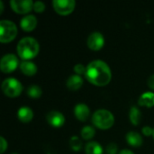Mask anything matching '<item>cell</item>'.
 I'll list each match as a JSON object with an SVG mask.
<instances>
[{
	"mask_svg": "<svg viewBox=\"0 0 154 154\" xmlns=\"http://www.w3.org/2000/svg\"><path fill=\"white\" fill-rule=\"evenodd\" d=\"M85 77L91 84L97 87H104L111 81L112 72L106 62L96 60L88 64Z\"/></svg>",
	"mask_w": 154,
	"mask_h": 154,
	"instance_id": "obj_1",
	"label": "cell"
},
{
	"mask_svg": "<svg viewBox=\"0 0 154 154\" xmlns=\"http://www.w3.org/2000/svg\"><path fill=\"white\" fill-rule=\"evenodd\" d=\"M18 56L23 60H31L37 56L40 51V45L36 39L32 37H23L17 44Z\"/></svg>",
	"mask_w": 154,
	"mask_h": 154,
	"instance_id": "obj_2",
	"label": "cell"
},
{
	"mask_svg": "<svg viewBox=\"0 0 154 154\" xmlns=\"http://www.w3.org/2000/svg\"><path fill=\"white\" fill-rule=\"evenodd\" d=\"M92 123L96 127L101 130H106L113 126L115 117L114 115L106 109H97L92 116Z\"/></svg>",
	"mask_w": 154,
	"mask_h": 154,
	"instance_id": "obj_3",
	"label": "cell"
},
{
	"mask_svg": "<svg viewBox=\"0 0 154 154\" xmlns=\"http://www.w3.org/2000/svg\"><path fill=\"white\" fill-rule=\"evenodd\" d=\"M18 30L16 24L10 20L0 21V42L7 43L12 42L17 35Z\"/></svg>",
	"mask_w": 154,
	"mask_h": 154,
	"instance_id": "obj_4",
	"label": "cell"
},
{
	"mask_svg": "<svg viewBox=\"0 0 154 154\" xmlns=\"http://www.w3.org/2000/svg\"><path fill=\"white\" fill-rule=\"evenodd\" d=\"M1 88L5 96L9 97H16L22 93L23 85L14 78H7L3 80Z\"/></svg>",
	"mask_w": 154,
	"mask_h": 154,
	"instance_id": "obj_5",
	"label": "cell"
},
{
	"mask_svg": "<svg viewBox=\"0 0 154 154\" xmlns=\"http://www.w3.org/2000/svg\"><path fill=\"white\" fill-rule=\"evenodd\" d=\"M20 66L19 60L16 55L13 53L5 54L0 60V69L4 73H11Z\"/></svg>",
	"mask_w": 154,
	"mask_h": 154,
	"instance_id": "obj_6",
	"label": "cell"
},
{
	"mask_svg": "<svg viewBox=\"0 0 154 154\" xmlns=\"http://www.w3.org/2000/svg\"><path fill=\"white\" fill-rule=\"evenodd\" d=\"M52 5L60 15H69L74 11L76 2L74 0H53Z\"/></svg>",
	"mask_w": 154,
	"mask_h": 154,
	"instance_id": "obj_7",
	"label": "cell"
},
{
	"mask_svg": "<svg viewBox=\"0 0 154 154\" xmlns=\"http://www.w3.org/2000/svg\"><path fill=\"white\" fill-rule=\"evenodd\" d=\"M33 3L32 0H11L10 5L15 13L24 14L33 10Z\"/></svg>",
	"mask_w": 154,
	"mask_h": 154,
	"instance_id": "obj_8",
	"label": "cell"
},
{
	"mask_svg": "<svg viewBox=\"0 0 154 154\" xmlns=\"http://www.w3.org/2000/svg\"><path fill=\"white\" fill-rule=\"evenodd\" d=\"M87 44L90 50L95 51H99L103 48L105 44V38L101 32H93L88 35L87 39Z\"/></svg>",
	"mask_w": 154,
	"mask_h": 154,
	"instance_id": "obj_9",
	"label": "cell"
},
{
	"mask_svg": "<svg viewBox=\"0 0 154 154\" xmlns=\"http://www.w3.org/2000/svg\"><path fill=\"white\" fill-rule=\"evenodd\" d=\"M46 120L48 124L51 125V126L60 127L65 123V116H63L62 113L56 110H52L46 115Z\"/></svg>",
	"mask_w": 154,
	"mask_h": 154,
	"instance_id": "obj_10",
	"label": "cell"
},
{
	"mask_svg": "<svg viewBox=\"0 0 154 154\" xmlns=\"http://www.w3.org/2000/svg\"><path fill=\"white\" fill-rule=\"evenodd\" d=\"M20 26L24 32H32L37 26V18L33 14H25L20 20Z\"/></svg>",
	"mask_w": 154,
	"mask_h": 154,
	"instance_id": "obj_11",
	"label": "cell"
},
{
	"mask_svg": "<svg viewBox=\"0 0 154 154\" xmlns=\"http://www.w3.org/2000/svg\"><path fill=\"white\" fill-rule=\"evenodd\" d=\"M74 115L78 120L85 122L90 116V109L86 104L79 103L74 107Z\"/></svg>",
	"mask_w": 154,
	"mask_h": 154,
	"instance_id": "obj_12",
	"label": "cell"
},
{
	"mask_svg": "<svg viewBox=\"0 0 154 154\" xmlns=\"http://www.w3.org/2000/svg\"><path fill=\"white\" fill-rule=\"evenodd\" d=\"M83 83H84V80L82 77L76 74V75H71L68 78L66 81V86L69 90L76 91L82 87Z\"/></svg>",
	"mask_w": 154,
	"mask_h": 154,
	"instance_id": "obj_13",
	"label": "cell"
},
{
	"mask_svg": "<svg viewBox=\"0 0 154 154\" xmlns=\"http://www.w3.org/2000/svg\"><path fill=\"white\" fill-rule=\"evenodd\" d=\"M125 139H126L127 143L133 147H140V146H142V144L143 143V139L142 135L139 133L134 132V131L128 132L126 134Z\"/></svg>",
	"mask_w": 154,
	"mask_h": 154,
	"instance_id": "obj_14",
	"label": "cell"
},
{
	"mask_svg": "<svg viewBox=\"0 0 154 154\" xmlns=\"http://www.w3.org/2000/svg\"><path fill=\"white\" fill-rule=\"evenodd\" d=\"M21 71L26 76H33L37 73V66L31 60H23L19 66Z\"/></svg>",
	"mask_w": 154,
	"mask_h": 154,
	"instance_id": "obj_15",
	"label": "cell"
},
{
	"mask_svg": "<svg viewBox=\"0 0 154 154\" xmlns=\"http://www.w3.org/2000/svg\"><path fill=\"white\" fill-rule=\"evenodd\" d=\"M17 116L22 123L26 124L32 121L33 117V112L29 106H22L17 111Z\"/></svg>",
	"mask_w": 154,
	"mask_h": 154,
	"instance_id": "obj_16",
	"label": "cell"
},
{
	"mask_svg": "<svg viewBox=\"0 0 154 154\" xmlns=\"http://www.w3.org/2000/svg\"><path fill=\"white\" fill-rule=\"evenodd\" d=\"M138 105L141 106H146V107H152L154 106V93L153 92H144L143 93L139 99H138Z\"/></svg>",
	"mask_w": 154,
	"mask_h": 154,
	"instance_id": "obj_17",
	"label": "cell"
},
{
	"mask_svg": "<svg viewBox=\"0 0 154 154\" xmlns=\"http://www.w3.org/2000/svg\"><path fill=\"white\" fill-rule=\"evenodd\" d=\"M86 154H103V147L97 142L92 141L86 144L85 146Z\"/></svg>",
	"mask_w": 154,
	"mask_h": 154,
	"instance_id": "obj_18",
	"label": "cell"
},
{
	"mask_svg": "<svg viewBox=\"0 0 154 154\" xmlns=\"http://www.w3.org/2000/svg\"><path fill=\"white\" fill-rule=\"evenodd\" d=\"M129 119L134 125H138L142 121V112L137 106H132L129 111Z\"/></svg>",
	"mask_w": 154,
	"mask_h": 154,
	"instance_id": "obj_19",
	"label": "cell"
},
{
	"mask_svg": "<svg viewBox=\"0 0 154 154\" xmlns=\"http://www.w3.org/2000/svg\"><path fill=\"white\" fill-rule=\"evenodd\" d=\"M26 94L32 98H38L42 96V90L38 85H31L30 87H28Z\"/></svg>",
	"mask_w": 154,
	"mask_h": 154,
	"instance_id": "obj_20",
	"label": "cell"
},
{
	"mask_svg": "<svg viewBox=\"0 0 154 154\" xmlns=\"http://www.w3.org/2000/svg\"><path fill=\"white\" fill-rule=\"evenodd\" d=\"M80 134H81V137L84 139V140H91L95 134H96V131H95V128L90 126V125H85L81 132H80Z\"/></svg>",
	"mask_w": 154,
	"mask_h": 154,
	"instance_id": "obj_21",
	"label": "cell"
},
{
	"mask_svg": "<svg viewBox=\"0 0 154 154\" xmlns=\"http://www.w3.org/2000/svg\"><path fill=\"white\" fill-rule=\"evenodd\" d=\"M69 145H70V148L72 151L79 152L82 148V142L78 136L74 135L69 139Z\"/></svg>",
	"mask_w": 154,
	"mask_h": 154,
	"instance_id": "obj_22",
	"label": "cell"
},
{
	"mask_svg": "<svg viewBox=\"0 0 154 154\" xmlns=\"http://www.w3.org/2000/svg\"><path fill=\"white\" fill-rule=\"evenodd\" d=\"M33 10L36 13H42L45 10V4L42 1H36L33 3Z\"/></svg>",
	"mask_w": 154,
	"mask_h": 154,
	"instance_id": "obj_23",
	"label": "cell"
},
{
	"mask_svg": "<svg viewBox=\"0 0 154 154\" xmlns=\"http://www.w3.org/2000/svg\"><path fill=\"white\" fill-rule=\"evenodd\" d=\"M86 70H87V67H85L83 64H81V63H79V64H76L75 66H74V71L76 72V74L77 75H79V76H81V75H85V73H86Z\"/></svg>",
	"mask_w": 154,
	"mask_h": 154,
	"instance_id": "obj_24",
	"label": "cell"
},
{
	"mask_svg": "<svg viewBox=\"0 0 154 154\" xmlns=\"http://www.w3.org/2000/svg\"><path fill=\"white\" fill-rule=\"evenodd\" d=\"M106 154H116L118 152V147L116 145V143H109L106 148Z\"/></svg>",
	"mask_w": 154,
	"mask_h": 154,
	"instance_id": "obj_25",
	"label": "cell"
},
{
	"mask_svg": "<svg viewBox=\"0 0 154 154\" xmlns=\"http://www.w3.org/2000/svg\"><path fill=\"white\" fill-rule=\"evenodd\" d=\"M6 149H7V142L3 136H0V153H4Z\"/></svg>",
	"mask_w": 154,
	"mask_h": 154,
	"instance_id": "obj_26",
	"label": "cell"
},
{
	"mask_svg": "<svg viewBox=\"0 0 154 154\" xmlns=\"http://www.w3.org/2000/svg\"><path fill=\"white\" fill-rule=\"evenodd\" d=\"M153 130L154 129H152V127L146 125V126H144V127L143 128L142 132H143V134L145 136H151V135H153Z\"/></svg>",
	"mask_w": 154,
	"mask_h": 154,
	"instance_id": "obj_27",
	"label": "cell"
},
{
	"mask_svg": "<svg viewBox=\"0 0 154 154\" xmlns=\"http://www.w3.org/2000/svg\"><path fill=\"white\" fill-rule=\"evenodd\" d=\"M148 86L151 89L154 90V74L148 79Z\"/></svg>",
	"mask_w": 154,
	"mask_h": 154,
	"instance_id": "obj_28",
	"label": "cell"
},
{
	"mask_svg": "<svg viewBox=\"0 0 154 154\" xmlns=\"http://www.w3.org/2000/svg\"><path fill=\"white\" fill-rule=\"evenodd\" d=\"M118 154H134L132 151L128 150V149H125V150H122L120 151V152Z\"/></svg>",
	"mask_w": 154,
	"mask_h": 154,
	"instance_id": "obj_29",
	"label": "cell"
},
{
	"mask_svg": "<svg viewBox=\"0 0 154 154\" xmlns=\"http://www.w3.org/2000/svg\"><path fill=\"white\" fill-rule=\"evenodd\" d=\"M3 10H4V3L3 1L0 0V13H3Z\"/></svg>",
	"mask_w": 154,
	"mask_h": 154,
	"instance_id": "obj_30",
	"label": "cell"
},
{
	"mask_svg": "<svg viewBox=\"0 0 154 154\" xmlns=\"http://www.w3.org/2000/svg\"><path fill=\"white\" fill-rule=\"evenodd\" d=\"M11 154H18V153H15V152H14V153H11Z\"/></svg>",
	"mask_w": 154,
	"mask_h": 154,
	"instance_id": "obj_31",
	"label": "cell"
},
{
	"mask_svg": "<svg viewBox=\"0 0 154 154\" xmlns=\"http://www.w3.org/2000/svg\"><path fill=\"white\" fill-rule=\"evenodd\" d=\"M153 138H154V130H153Z\"/></svg>",
	"mask_w": 154,
	"mask_h": 154,
	"instance_id": "obj_32",
	"label": "cell"
}]
</instances>
